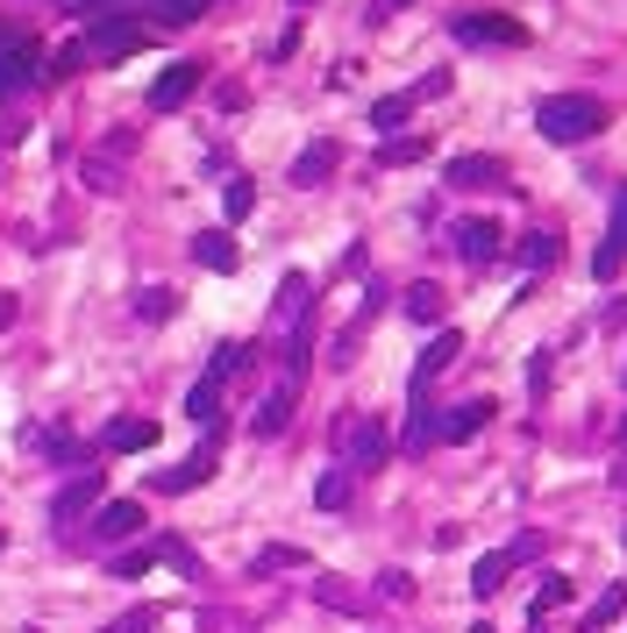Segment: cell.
<instances>
[{"label":"cell","mask_w":627,"mask_h":633,"mask_svg":"<svg viewBox=\"0 0 627 633\" xmlns=\"http://www.w3.org/2000/svg\"><path fill=\"white\" fill-rule=\"evenodd\" d=\"M535 129H542L549 143H592V135L606 129V100H592V93H549L542 108H535Z\"/></svg>","instance_id":"6da1fadb"},{"label":"cell","mask_w":627,"mask_h":633,"mask_svg":"<svg viewBox=\"0 0 627 633\" xmlns=\"http://www.w3.org/2000/svg\"><path fill=\"white\" fill-rule=\"evenodd\" d=\"M143 43H151V29L129 22V14H100V22L86 29V57H94V65H122V57H136Z\"/></svg>","instance_id":"7a4b0ae2"},{"label":"cell","mask_w":627,"mask_h":633,"mask_svg":"<svg viewBox=\"0 0 627 633\" xmlns=\"http://www.w3.org/2000/svg\"><path fill=\"white\" fill-rule=\"evenodd\" d=\"M450 36H457V43H485V51H506V43H528V29H520L514 14L471 8V14H450Z\"/></svg>","instance_id":"3957f363"},{"label":"cell","mask_w":627,"mask_h":633,"mask_svg":"<svg viewBox=\"0 0 627 633\" xmlns=\"http://www.w3.org/2000/svg\"><path fill=\"white\" fill-rule=\"evenodd\" d=\"M342 448H350V470H378L385 463V420L378 413H350L342 420Z\"/></svg>","instance_id":"277c9868"},{"label":"cell","mask_w":627,"mask_h":633,"mask_svg":"<svg viewBox=\"0 0 627 633\" xmlns=\"http://www.w3.org/2000/svg\"><path fill=\"white\" fill-rule=\"evenodd\" d=\"M94 512H100V470H79L51 499V526H79V520H94Z\"/></svg>","instance_id":"5b68a950"},{"label":"cell","mask_w":627,"mask_h":633,"mask_svg":"<svg viewBox=\"0 0 627 633\" xmlns=\"http://www.w3.org/2000/svg\"><path fill=\"white\" fill-rule=\"evenodd\" d=\"M499 243H506V235H499V221H457V229H450V249L464 256L471 270H485L492 256H499Z\"/></svg>","instance_id":"8992f818"},{"label":"cell","mask_w":627,"mask_h":633,"mask_svg":"<svg viewBox=\"0 0 627 633\" xmlns=\"http://www.w3.org/2000/svg\"><path fill=\"white\" fill-rule=\"evenodd\" d=\"M200 71L207 65H193V57H178L172 71H164V79L151 86V114H172V108H186L193 93H200Z\"/></svg>","instance_id":"52a82bcc"},{"label":"cell","mask_w":627,"mask_h":633,"mask_svg":"<svg viewBox=\"0 0 627 633\" xmlns=\"http://www.w3.org/2000/svg\"><path fill=\"white\" fill-rule=\"evenodd\" d=\"M450 186H464V192H506V186H514V171H506L499 157H450Z\"/></svg>","instance_id":"ba28073f"},{"label":"cell","mask_w":627,"mask_h":633,"mask_svg":"<svg viewBox=\"0 0 627 633\" xmlns=\"http://www.w3.org/2000/svg\"><path fill=\"white\" fill-rule=\"evenodd\" d=\"M457 356H464V335H457V327H442V335L421 349V364H414V391H428V385L442 378V370L457 364Z\"/></svg>","instance_id":"9c48e42d"},{"label":"cell","mask_w":627,"mask_h":633,"mask_svg":"<svg viewBox=\"0 0 627 633\" xmlns=\"http://www.w3.org/2000/svg\"><path fill=\"white\" fill-rule=\"evenodd\" d=\"M215 456H221V448H215V442H207V448H193V456H186V463H178V470H157V477H151V485H157V491H200V485H207V477H215Z\"/></svg>","instance_id":"30bf717a"},{"label":"cell","mask_w":627,"mask_h":633,"mask_svg":"<svg viewBox=\"0 0 627 633\" xmlns=\"http://www.w3.org/2000/svg\"><path fill=\"white\" fill-rule=\"evenodd\" d=\"M136 526H143V506L136 499H108V506L94 512V541H108V548H114V541H129Z\"/></svg>","instance_id":"8fae6325"},{"label":"cell","mask_w":627,"mask_h":633,"mask_svg":"<svg viewBox=\"0 0 627 633\" xmlns=\"http://www.w3.org/2000/svg\"><path fill=\"white\" fill-rule=\"evenodd\" d=\"M193 264H200V270H235L243 249H235L229 229H207V235H193Z\"/></svg>","instance_id":"7c38bea8"},{"label":"cell","mask_w":627,"mask_h":633,"mask_svg":"<svg viewBox=\"0 0 627 633\" xmlns=\"http://www.w3.org/2000/svg\"><path fill=\"white\" fill-rule=\"evenodd\" d=\"M514 563H520L514 548H499V555H477V569H471V591H477V598H499V591H506V577H514Z\"/></svg>","instance_id":"4fadbf2b"},{"label":"cell","mask_w":627,"mask_h":633,"mask_svg":"<svg viewBox=\"0 0 627 633\" xmlns=\"http://www.w3.org/2000/svg\"><path fill=\"white\" fill-rule=\"evenodd\" d=\"M286 420H293V385H278V391H264V406L250 413V434L272 442V434H286Z\"/></svg>","instance_id":"5bb4252c"},{"label":"cell","mask_w":627,"mask_h":633,"mask_svg":"<svg viewBox=\"0 0 627 633\" xmlns=\"http://www.w3.org/2000/svg\"><path fill=\"white\" fill-rule=\"evenodd\" d=\"M336 164H342V149L321 135V143H307V149H300V164H293V186H321V178L336 171Z\"/></svg>","instance_id":"9a60e30c"},{"label":"cell","mask_w":627,"mask_h":633,"mask_svg":"<svg viewBox=\"0 0 627 633\" xmlns=\"http://www.w3.org/2000/svg\"><path fill=\"white\" fill-rule=\"evenodd\" d=\"M100 442H108L114 456H143V448L157 442V420H114V427L100 434Z\"/></svg>","instance_id":"2e32d148"},{"label":"cell","mask_w":627,"mask_h":633,"mask_svg":"<svg viewBox=\"0 0 627 633\" xmlns=\"http://www.w3.org/2000/svg\"><path fill=\"white\" fill-rule=\"evenodd\" d=\"M492 413H499V406H492V399H471V406H450V420H442V442H471V434L485 427Z\"/></svg>","instance_id":"e0dca14e"},{"label":"cell","mask_w":627,"mask_h":633,"mask_svg":"<svg viewBox=\"0 0 627 633\" xmlns=\"http://www.w3.org/2000/svg\"><path fill=\"white\" fill-rule=\"evenodd\" d=\"M307 307H314V278H307V270H293V278L278 285V321L307 327Z\"/></svg>","instance_id":"ac0fdd59"},{"label":"cell","mask_w":627,"mask_h":633,"mask_svg":"<svg viewBox=\"0 0 627 633\" xmlns=\"http://www.w3.org/2000/svg\"><path fill=\"white\" fill-rule=\"evenodd\" d=\"M620 612H627V584H606V591L585 606V620H578V626H585V633H606V626L620 620Z\"/></svg>","instance_id":"d6986e66"},{"label":"cell","mask_w":627,"mask_h":633,"mask_svg":"<svg viewBox=\"0 0 627 633\" xmlns=\"http://www.w3.org/2000/svg\"><path fill=\"white\" fill-rule=\"evenodd\" d=\"M72 8H114V0H72ZM136 8H151L157 22H193V14H207V0H136Z\"/></svg>","instance_id":"ffe728a7"},{"label":"cell","mask_w":627,"mask_h":633,"mask_svg":"<svg viewBox=\"0 0 627 633\" xmlns=\"http://www.w3.org/2000/svg\"><path fill=\"white\" fill-rule=\"evenodd\" d=\"M563 264V235H520V270H557Z\"/></svg>","instance_id":"44dd1931"},{"label":"cell","mask_w":627,"mask_h":633,"mask_svg":"<svg viewBox=\"0 0 627 633\" xmlns=\"http://www.w3.org/2000/svg\"><path fill=\"white\" fill-rule=\"evenodd\" d=\"M29 71H36V51H22V43H0V93H22Z\"/></svg>","instance_id":"7402d4cb"},{"label":"cell","mask_w":627,"mask_h":633,"mask_svg":"<svg viewBox=\"0 0 627 633\" xmlns=\"http://www.w3.org/2000/svg\"><path fill=\"white\" fill-rule=\"evenodd\" d=\"M407 313H414V321H428V327H436L442 321V285H407Z\"/></svg>","instance_id":"603a6c76"},{"label":"cell","mask_w":627,"mask_h":633,"mask_svg":"<svg viewBox=\"0 0 627 633\" xmlns=\"http://www.w3.org/2000/svg\"><path fill=\"white\" fill-rule=\"evenodd\" d=\"M136 313H143V321H172V313H178V292H172V285H143V292H136Z\"/></svg>","instance_id":"cb8c5ba5"},{"label":"cell","mask_w":627,"mask_h":633,"mask_svg":"<svg viewBox=\"0 0 627 633\" xmlns=\"http://www.w3.org/2000/svg\"><path fill=\"white\" fill-rule=\"evenodd\" d=\"M186 413H193V420H215V413H221V378H215V370L186 391Z\"/></svg>","instance_id":"d4e9b609"},{"label":"cell","mask_w":627,"mask_h":633,"mask_svg":"<svg viewBox=\"0 0 627 633\" xmlns=\"http://www.w3.org/2000/svg\"><path fill=\"white\" fill-rule=\"evenodd\" d=\"M414 108H421V100H414V93H385L378 108H371V129H399V122H407Z\"/></svg>","instance_id":"484cf974"},{"label":"cell","mask_w":627,"mask_h":633,"mask_svg":"<svg viewBox=\"0 0 627 633\" xmlns=\"http://www.w3.org/2000/svg\"><path fill=\"white\" fill-rule=\"evenodd\" d=\"M314 506H321V512H342V506H350V470H328L321 485H314Z\"/></svg>","instance_id":"4316f807"},{"label":"cell","mask_w":627,"mask_h":633,"mask_svg":"<svg viewBox=\"0 0 627 633\" xmlns=\"http://www.w3.org/2000/svg\"><path fill=\"white\" fill-rule=\"evenodd\" d=\"M557 606H571V577H542V591H535V620L557 612Z\"/></svg>","instance_id":"83f0119b"},{"label":"cell","mask_w":627,"mask_h":633,"mask_svg":"<svg viewBox=\"0 0 627 633\" xmlns=\"http://www.w3.org/2000/svg\"><path fill=\"white\" fill-rule=\"evenodd\" d=\"M221 207H229V221H243L250 207H257V186H250V178H229V192H221Z\"/></svg>","instance_id":"f1b7e54d"},{"label":"cell","mask_w":627,"mask_h":633,"mask_svg":"<svg viewBox=\"0 0 627 633\" xmlns=\"http://www.w3.org/2000/svg\"><path fill=\"white\" fill-rule=\"evenodd\" d=\"M421 157H428L421 135H399V143H385V149H378V164H421Z\"/></svg>","instance_id":"f546056e"},{"label":"cell","mask_w":627,"mask_h":633,"mask_svg":"<svg viewBox=\"0 0 627 633\" xmlns=\"http://www.w3.org/2000/svg\"><path fill=\"white\" fill-rule=\"evenodd\" d=\"M428 442H442V420L428 413V406H414V427H407V448H428Z\"/></svg>","instance_id":"4dcf8cb0"},{"label":"cell","mask_w":627,"mask_h":633,"mask_svg":"<svg viewBox=\"0 0 627 633\" xmlns=\"http://www.w3.org/2000/svg\"><path fill=\"white\" fill-rule=\"evenodd\" d=\"M243 364H250V342H221L215 349V378H235Z\"/></svg>","instance_id":"1f68e13d"},{"label":"cell","mask_w":627,"mask_h":633,"mask_svg":"<svg viewBox=\"0 0 627 633\" xmlns=\"http://www.w3.org/2000/svg\"><path fill=\"white\" fill-rule=\"evenodd\" d=\"M100 633H157V612H151V606H136V612H122V620L100 626Z\"/></svg>","instance_id":"d6a6232c"},{"label":"cell","mask_w":627,"mask_h":633,"mask_svg":"<svg viewBox=\"0 0 627 633\" xmlns=\"http://www.w3.org/2000/svg\"><path fill=\"white\" fill-rule=\"evenodd\" d=\"M606 249H614L620 264H627V192L614 200V229H606Z\"/></svg>","instance_id":"836d02e7"},{"label":"cell","mask_w":627,"mask_h":633,"mask_svg":"<svg viewBox=\"0 0 627 633\" xmlns=\"http://www.w3.org/2000/svg\"><path fill=\"white\" fill-rule=\"evenodd\" d=\"M157 555L151 548H129V555H114V577H143V569H151Z\"/></svg>","instance_id":"e575fe53"},{"label":"cell","mask_w":627,"mask_h":633,"mask_svg":"<svg viewBox=\"0 0 627 633\" xmlns=\"http://www.w3.org/2000/svg\"><path fill=\"white\" fill-rule=\"evenodd\" d=\"M300 563H307L300 548H264V555H257V569H300Z\"/></svg>","instance_id":"d590c367"},{"label":"cell","mask_w":627,"mask_h":633,"mask_svg":"<svg viewBox=\"0 0 627 633\" xmlns=\"http://www.w3.org/2000/svg\"><path fill=\"white\" fill-rule=\"evenodd\" d=\"M442 93H450V71H428V79L414 86V100H442Z\"/></svg>","instance_id":"8d00e7d4"},{"label":"cell","mask_w":627,"mask_h":633,"mask_svg":"<svg viewBox=\"0 0 627 633\" xmlns=\"http://www.w3.org/2000/svg\"><path fill=\"white\" fill-rule=\"evenodd\" d=\"M79 65H94V57H86V43H65V51H57V71H65V79H72V71H79Z\"/></svg>","instance_id":"74e56055"},{"label":"cell","mask_w":627,"mask_h":633,"mask_svg":"<svg viewBox=\"0 0 627 633\" xmlns=\"http://www.w3.org/2000/svg\"><path fill=\"white\" fill-rule=\"evenodd\" d=\"M14 327V292H0V335Z\"/></svg>","instance_id":"f35d334b"},{"label":"cell","mask_w":627,"mask_h":633,"mask_svg":"<svg viewBox=\"0 0 627 633\" xmlns=\"http://www.w3.org/2000/svg\"><path fill=\"white\" fill-rule=\"evenodd\" d=\"M393 8H407V0H378V14H393Z\"/></svg>","instance_id":"ab89813d"},{"label":"cell","mask_w":627,"mask_h":633,"mask_svg":"<svg viewBox=\"0 0 627 633\" xmlns=\"http://www.w3.org/2000/svg\"><path fill=\"white\" fill-rule=\"evenodd\" d=\"M614 485H627V463H620V470H614Z\"/></svg>","instance_id":"60d3db41"},{"label":"cell","mask_w":627,"mask_h":633,"mask_svg":"<svg viewBox=\"0 0 627 633\" xmlns=\"http://www.w3.org/2000/svg\"><path fill=\"white\" fill-rule=\"evenodd\" d=\"M293 8H314V0H293Z\"/></svg>","instance_id":"b9f144b4"},{"label":"cell","mask_w":627,"mask_h":633,"mask_svg":"<svg viewBox=\"0 0 627 633\" xmlns=\"http://www.w3.org/2000/svg\"><path fill=\"white\" fill-rule=\"evenodd\" d=\"M0 548H8V541H0Z\"/></svg>","instance_id":"7bdbcfd3"}]
</instances>
